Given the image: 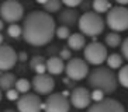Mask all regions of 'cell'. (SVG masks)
<instances>
[{"label": "cell", "instance_id": "cell-1", "mask_svg": "<svg viewBox=\"0 0 128 112\" xmlns=\"http://www.w3.org/2000/svg\"><path fill=\"white\" fill-rule=\"evenodd\" d=\"M55 20L49 13L34 10L24 17L21 35L31 46H44L55 37Z\"/></svg>", "mask_w": 128, "mask_h": 112}, {"label": "cell", "instance_id": "cell-19", "mask_svg": "<svg viewBox=\"0 0 128 112\" xmlns=\"http://www.w3.org/2000/svg\"><path fill=\"white\" fill-rule=\"evenodd\" d=\"M104 41H106V45H107V46L117 48V46H120L121 45V37H120V34L118 32L113 31V32H108L107 35H106Z\"/></svg>", "mask_w": 128, "mask_h": 112}, {"label": "cell", "instance_id": "cell-23", "mask_svg": "<svg viewBox=\"0 0 128 112\" xmlns=\"http://www.w3.org/2000/svg\"><path fill=\"white\" fill-rule=\"evenodd\" d=\"M117 80H118V83L122 87L128 88V64H125V66H122L120 69L118 74H117Z\"/></svg>", "mask_w": 128, "mask_h": 112}, {"label": "cell", "instance_id": "cell-32", "mask_svg": "<svg viewBox=\"0 0 128 112\" xmlns=\"http://www.w3.org/2000/svg\"><path fill=\"white\" fill-rule=\"evenodd\" d=\"M32 70H34L37 74H42V73H46V66H45V63H40V64H37Z\"/></svg>", "mask_w": 128, "mask_h": 112}, {"label": "cell", "instance_id": "cell-41", "mask_svg": "<svg viewBox=\"0 0 128 112\" xmlns=\"http://www.w3.org/2000/svg\"><path fill=\"white\" fill-rule=\"evenodd\" d=\"M127 112H128V111H127Z\"/></svg>", "mask_w": 128, "mask_h": 112}, {"label": "cell", "instance_id": "cell-22", "mask_svg": "<svg viewBox=\"0 0 128 112\" xmlns=\"http://www.w3.org/2000/svg\"><path fill=\"white\" fill-rule=\"evenodd\" d=\"M16 90L18 91V93L24 94V93H28L31 88V83L27 80V78H18V80H16V84H14Z\"/></svg>", "mask_w": 128, "mask_h": 112}, {"label": "cell", "instance_id": "cell-10", "mask_svg": "<svg viewBox=\"0 0 128 112\" xmlns=\"http://www.w3.org/2000/svg\"><path fill=\"white\" fill-rule=\"evenodd\" d=\"M32 88L38 95H48L55 88V80L51 74L42 73V74H35L32 78Z\"/></svg>", "mask_w": 128, "mask_h": 112}, {"label": "cell", "instance_id": "cell-2", "mask_svg": "<svg viewBox=\"0 0 128 112\" xmlns=\"http://www.w3.org/2000/svg\"><path fill=\"white\" fill-rule=\"evenodd\" d=\"M86 77H87V83H89L90 88L102 90L104 94H111L117 91L118 80H117L114 70L110 69L108 66L104 67L102 64H98L90 73H87Z\"/></svg>", "mask_w": 128, "mask_h": 112}, {"label": "cell", "instance_id": "cell-31", "mask_svg": "<svg viewBox=\"0 0 128 112\" xmlns=\"http://www.w3.org/2000/svg\"><path fill=\"white\" fill-rule=\"evenodd\" d=\"M59 57L62 60H69L72 57V52H70V49H62L59 53Z\"/></svg>", "mask_w": 128, "mask_h": 112}, {"label": "cell", "instance_id": "cell-11", "mask_svg": "<svg viewBox=\"0 0 128 112\" xmlns=\"http://www.w3.org/2000/svg\"><path fill=\"white\" fill-rule=\"evenodd\" d=\"M87 112H127L120 101L113 98H103L87 107Z\"/></svg>", "mask_w": 128, "mask_h": 112}, {"label": "cell", "instance_id": "cell-20", "mask_svg": "<svg viewBox=\"0 0 128 112\" xmlns=\"http://www.w3.org/2000/svg\"><path fill=\"white\" fill-rule=\"evenodd\" d=\"M111 8V3L108 0H93V10L98 14L107 13Z\"/></svg>", "mask_w": 128, "mask_h": 112}, {"label": "cell", "instance_id": "cell-14", "mask_svg": "<svg viewBox=\"0 0 128 112\" xmlns=\"http://www.w3.org/2000/svg\"><path fill=\"white\" fill-rule=\"evenodd\" d=\"M79 13L72 7H68L65 10L59 11L58 14V21H59L60 25H65L68 28H72V27L78 25V21H79Z\"/></svg>", "mask_w": 128, "mask_h": 112}, {"label": "cell", "instance_id": "cell-26", "mask_svg": "<svg viewBox=\"0 0 128 112\" xmlns=\"http://www.w3.org/2000/svg\"><path fill=\"white\" fill-rule=\"evenodd\" d=\"M90 98L93 102H97V101H102L104 98V93H103L102 90H93L90 93Z\"/></svg>", "mask_w": 128, "mask_h": 112}, {"label": "cell", "instance_id": "cell-6", "mask_svg": "<svg viewBox=\"0 0 128 112\" xmlns=\"http://www.w3.org/2000/svg\"><path fill=\"white\" fill-rule=\"evenodd\" d=\"M24 17V7L18 0H6L0 4V18L4 22H18Z\"/></svg>", "mask_w": 128, "mask_h": 112}, {"label": "cell", "instance_id": "cell-17", "mask_svg": "<svg viewBox=\"0 0 128 112\" xmlns=\"http://www.w3.org/2000/svg\"><path fill=\"white\" fill-rule=\"evenodd\" d=\"M16 76L13 74V73H10V71H6V73H3V74L0 76V90L2 91H7V90L13 88L16 84Z\"/></svg>", "mask_w": 128, "mask_h": 112}, {"label": "cell", "instance_id": "cell-16", "mask_svg": "<svg viewBox=\"0 0 128 112\" xmlns=\"http://www.w3.org/2000/svg\"><path fill=\"white\" fill-rule=\"evenodd\" d=\"M84 45H86V38L82 32L70 34L68 37V46L70 51H82L84 48Z\"/></svg>", "mask_w": 128, "mask_h": 112}, {"label": "cell", "instance_id": "cell-28", "mask_svg": "<svg viewBox=\"0 0 128 112\" xmlns=\"http://www.w3.org/2000/svg\"><path fill=\"white\" fill-rule=\"evenodd\" d=\"M60 1H62V4H65L66 7L75 8V7H78V6H80V4H82L83 0H60Z\"/></svg>", "mask_w": 128, "mask_h": 112}, {"label": "cell", "instance_id": "cell-8", "mask_svg": "<svg viewBox=\"0 0 128 112\" xmlns=\"http://www.w3.org/2000/svg\"><path fill=\"white\" fill-rule=\"evenodd\" d=\"M70 102L68 97L62 95L60 93L48 94L46 101L42 104V109L45 112H69Z\"/></svg>", "mask_w": 128, "mask_h": 112}, {"label": "cell", "instance_id": "cell-30", "mask_svg": "<svg viewBox=\"0 0 128 112\" xmlns=\"http://www.w3.org/2000/svg\"><path fill=\"white\" fill-rule=\"evenodd\" d=\"M40 63H45V59H44L42 56H34V57L30 60V67L34 69V67L37 66V64H40Z\"/></svg>", "mask_w": 128, "mask_h": 112}, {"label": "cell", "instance_id": "cell-3", "mask_svg": "<svg viewBox=\"0 0 128 112\" xmlns=\"http://www.w3.org/2000/svg\"><path fill=\"white\" fill-rule=\"evenodd\" d=\"M78 27H79L80 32L83 35L97 37V35H100L104 31L106 22L98 13H96V11H87V13H83L79 17Z\"/></svg>", "mask_w": 128, "mask_h": 112}, {"label": "cell", "instance_id": "cell-21", "mask_svg": "<svg viewBox=\"0 0 128 112\" xmlns=\"http://www.w3.org/2000/svg\"><path fill=\"white\" fill-rule=\"evenodd\" d=\"M42 6H44V10H45L46 13L52 14V13H58V11H60L62 1H60V0H46Z\"/></svg>", "mask_w": 128, "mask_h": 112}, {"label": "cell", "instance_id": "cell-40", "mask_svg": "<svg viewBox=\"0 0 128 112\" xmlns=\"http://www.w3.org/2000/svg\"><path fill=\"white\" fill-rule=\"evenodd\" d=\"M2 97H3V95H2V90H0V101H2Z\"/></svg>", "mask_w": 128, "mask_h": 112}, {"label": "cell", "instance_id": "cell-24", "mask_svg": "<svg viewBox=\"0 0 128 112\" xmlns=\"http://www.w3.org/2000/svg\"><path fill=\"white\" fill-rule=\"evenodd\" d=\"M55 35L59 39H68V37L70 35V28L65 25H59L58 28H55Z\"/></svg>", "mask_w": 128, "mask_h": 112}, {"label": "cell", "instance_id": "cell-4", "mask_svg": "<svg viewBox=\"0 0 128 112\" xmlns=\"http://www.w3.org/2000/svg\"><path fill=\"white\" fill-rule=\"evenodd\" d=\"M106 24L111 31L121 32L128 30V8L125 6H116L107 11Z\"/></svg>", "mask_w": 128, "mask_h": 112}, {"label": "cell", "instance_id": "cell-33", "mask_svg": "<svg viewBox=\"0 0 128 112\" xmlns=\"http://www.w3.org/2000/svg\"><path fill=\"white\" fill-rule=\"evenodd\" d=\"M17 59L21 60V62H26V60L28 59V55H27L26 52H20V53H17Z\"/></svg>", "mask_w": 128, "mask_h": 112}, {"label": "cell", "instance_id": "cell-37", "mask_svg": "<svg viewBox=\"0 0 128 112\" xmlns=\"http://www.w3.org/2000/svg\"><path fill=\"white\" fill-rule=\"evenodd\" d=\"M35 1H37L38 4H44V3L46 1V0H35Z\"/></svg>", "mask_w": 128, "mask_h": 112}, {"label": "cell", "instance_id": "cell-12", "mask_svg": "<svg viewBox=\"0 0 128 112\" xmlns=\"http://www.w3.org/2000/svg\"><path fill=\"white\" fill-rule=\"evenodd\" d=\"M69 97H70V101H69V102L78 109L87 108L92 102L90 91H89L86 87H76V88H73Z\"/></svg>", "mask_w": 128, "mask_h": 112}, {"label": "cell", "instance_id": "cell-5", "mask_svg": "<svg viewBox=\"0 0 128 112\" xmlns=\"http://www.w3.org/2000/svg\"><path fill=\"white\" fill-rule=\"evenodd\" d=\"M107 46L102 44V42H90L89 45H84L83 48V57L89 64L93 66H98L106 62L107 59Z\"/></svg>", "mask_w": 128, "mask_h": 112}, {"label": "cell", "instance_id": "cell-27", "mask_svg": "<svg viewBox=\"0 0 128 112\" xmlns=\"http://www.w3.org/2000/svg\"><path fill=\"white\" fill-rule=\"evenodd\" d=\"M6 97H7L8 101H17L20 97V93L16 88H10V90L6 91Z\"/></svg>", "mask_w": 128, "mask_h": 112}, {"label": "cell", "instance_id": "cell-29", "mask_svg": "<svg viewBox=\"0 0 128 112\" xmlns=\"http://www.w3.org/2000/svg\"><path fill=\"white\" fill-rule=\"evenodd\" d=\"M121 53L124 56V59L128 60V37L124 41H121Z\"/></svg>", "mask_w": 128, "mask_h": 112}, {"label": "cell", "instance_id": "cell-15", "mask_svg": "<svg viewBox=\"0 0 128 112\" xmlns=\"http://www.w3.org/2000/svg\"><path fill=\"white\" fill-rule=\"evenodd\" d=\"M45 66H46V71H48L51 76H56L60 74L65 69V63L60 57H56V56H52L49 57L48 60H45Z\"/></svg>", "mask_w": 128, "mask_h": 112}, {"label": "cell", "instance_id": "cell-13", "mask_svg": "<svg viewBox=\"0 0 128 112\" xmlns=\"http://www.w3.org/2000/svg\"><path fill=\"white\" fill-rule=\"evenodd\" d=\"M17 52L8 45H0V70L7 71L17 63Z\"/></svg>", "mask_w": 128, "mask_h": 112}, {"label": "cell", "instance_id": "cell-38", "mask_svg": "<svg viewBox=\"0 0 128 112\" xmlns=\"http://www.w3.org/2000/svg\"><path fill=\"white\" fill-rule=\"evenodd\" d=\"M3 39H4V38H3V35H2V34H0V45L3 44Z\"/></svg>", "mask_w": 128, "mask_h": 112}, {"label": "cell", "instance_id": "cell-36", "mask_svg": "<svg viewBox=\"0 0 128 112\" xmlns=\"http://www.w3.org/2000/svg\"><path fill=\"white\" fill-rule=\"evenodd\" d=\"M62 94V95H65V97H69V95H70V93H69V91H64V93H60Z\"/></svg>", "mask_w": 128, "mask_h": 112}, {"label": "cell", "instance_id": "cell-7", "mask_svg": "<svg viewBox=\"0 0 128 112\" xmlns=\"http://www.w3.org/2000/svg\"><path fill=\"white\" fill-rule=\"evenodd\" d=\"M64 70L66 71L68 78H70L73 81H79V80L86 78L87 73H89V64H87L86 60H83V59L70 57Z\"/></svg>", "mask_w": 128, "mask_h": 112}, {"label": "cell", "instance_id": "cell-25", "mask_svg": "<svg viewBox=\"0 0 128 112\" xmlns=\"http://www.w3.org/2000/svg\"><path fill=\"white\" fill-rule=\"evenodd\" d=\"M7 34H8L12 38H18V37H21V27H20L18 24L13 22V24H10V25H8Z\"/></svg>", "mask_w": 128, "mask_h": 112}, {"label": "cell", "instance_id": "cell-18", "mask_svg": "<svg viewBox=\"0 0 128 112\" xmlns=\"http://www.w3.org/2000/svg\"><path fill=\"white\" fill-rule=\"evenodd\" d=\"M106 62H107V66L110 69H113V70L114 69H120L122 66V56L118 55V53H111V55H107Z\"/></svg>", "mask_w": 128, "mask_h": 112}, {"label": "cell", "instance_id": "cell-34", "mask_svg": "<svg viewBox=\"0 0 128 112\" xmlns=\"http://www.w3.org/2000/svg\"><path fill=\"white\" fill-rule=\"evenodd\" d=\"M117 3H118V6H127L128 4V0H116Z\"/></svg>", "mask_w": 128, "mask_h": 112}, {"label": "cell", "instance_id": "cell-39", "mask_svg": "<svg viewBox=\"0 0 128 112\" xmlns=\"http://www.w3.org/2000/svg\"><path fill=\"white\" fill-rule=\"evenodd\" d=\"M4 112H17V111H14V109H6Z\"/></svg>", "mask_w": 128, "mask_h": 112}, {"label": "cell", "instance_id": "cell-35", "mask_svg": "<svg viewBox=\"0 0 128 112\" xmlns=\"http://www.w3.org/2000/svg\"><path fill=\"white\" fill-rule=\"evenodd\" d=\"M3 28H4V21H3L2 18H0V31L3 30Z\"/></svg>", "mask_w": 128, "mask_h": 112}, {"label": "cell", "instance_id": "cell-9", "mask_svg": "<svg viewBox=\"0 0 128 112\" xmlns=\"http://www.w3.org/2000/svg\"><path fill=\"white\" fill-rule=\"evenodd\" d=\"M17 109L18 112H41L42 101L38 94L24 93L17 100Z\"/></svg>", "mask_w": 128, "mask_h": 112}]
</instances>
